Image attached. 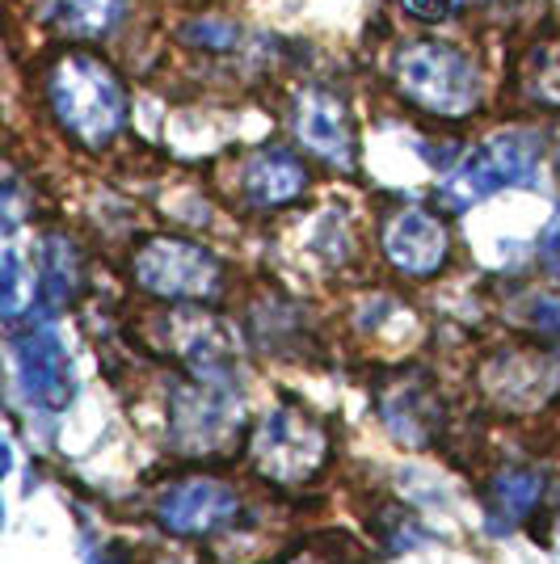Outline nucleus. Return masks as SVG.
Returning a JSON list of instances; mask_svg holds the SVG:
<instances>
[{
	"label": "nucleus",
	"instance_id": "f03ea898",
	"mask_svg": "<svg viewBox=\"0 0 560 564\" xmlns=\"http://www.w3.org/2000/svg\"><path fill=\"white\" fill-rule=\"evenodd\" d=\"M397 85L405 97L439 118H464L481 106V72L451 43H409L397 55Z\"/></svg>",
	"mask_w": 560,
	"mask_h": 564
},
{
	"label": "nucleus",
	"instance_id": "f257e3e1",
	"mask_svg": "<svg viewBox=\"0 0 560 564\" xmlns=\"http://www.w3.org/2000/svg\"><path fill=\"white\" fill-rule=\"evenodd\" d=\"M47 101L55 122L85 148H106L127 122V94L106 59L68 51L47 72Z\"/></svg>",
	"mask_w": 560,
	"mask_h": 564
},
{
	"label": "nucleus",
	"instance_id": "ddd939ff",
	"mask_svg": "<svg viewBox=\"0 0 560 564\" xmlns=\"http://www.w3.org/2000/svg\"><path fill=\"white\" fill-rule=\"evenodd\" d=\"M80 286V261L68 236H47L43 245V295L51 307H64Z\"/></svg>",
	"mask_w": 560,
	"mask_h": 564
},
{
	"label": "nucleus",
	"instance_id": "9d476101",
	"mask_svg": "<svg viewBox=\"0 0 560 564\" xmlns=\"http://www.w3.org/2000/svg\"><path fill=\"white\" fill-rule=\"evenodd\" d=\"M240 186L254 207H287L308 189V169L300 156L282 148H261L257 156H249Z\"/></svg>",
	"mask_w": 560,
	"mask_h": 564
},
{
	"label": "nucleus",
	"instance_id": "2eb2a0df",
	"mask_svg": "<svg viewBox=\"0 0 560 564\" xmlns=\"http://www.w3.org/2000/svg\"><path fill=\"white\" fill-rule=\"evenodd\" d=\"M539 494H543V480H539V471H506L502 480H497V501H502V510L510 518H523L531 506L539 501Z\"/></svg>",
	"mask_w": 560,
	"mask_h": 564
},
{
	"label": "nucleus",
	"instance_id": "7ed1b4c3",
	"mask_svg": "<svg viewBox=\"0 0 560 564\" xmlns=\"http://www.w3.org/2000/svg\"><path fill=\"white\" fill-rule=\"evenodd\" d=\"M539 173V135L502 131L485 140L464 165L443 182V203L451 212H467L506 186H531Z\"/></svg>",
	"mask_w": 560,
	"mask_h": 564
},
{
	"label": "nucleus",
	"instance_id": "20e7f679",
	"mask_svg": "<svg viewBox=\"0 0 560 564\" xmlns=\"http://www.w3.org/2000/svg\"><path fill=\"white\" fill-rule=\"evenodd\" d=\"M329 451V438L316 417L304 409H274L254 430V464L266 480L300 485L304 476L321 468Z\"/></svg>",
	"mask_w": 560,
	"mask_h": 564
},
{
	"label": "nucleus",
	"instance_id": "4468645a",
	"mask_svg": "<svg viewBox=\"0 0 560 564\" xmlns=\"http://www.w3.org/2000/svg\"><path fill=\"white\" fill-rule=\"evenodd\" d=\"M523 94L536 106H560V43H543L523 64Z\"/></svg>",
	"mask_w": 560,
	"mask_h": 564
},
{
	"label": "nucleus",
	"instance_id": "423d86ee",
	"mask_svg": "<svg viewBox=\"0 0 560 564\" xmlns=\"http://www.w3.org/2000/svg\"><path fill=\"white\" fill-rule=\"evenodd\" d=\"M291 127H295V140L304 143L312 156H321L329 165L351 169L354 161V131L351 115H346V101L329 89H304L295 97V110H291Z\"/></svg>",
	"mask_w": 560,
	"mask_h": 564
},
{
	"label": "nucleus",
	"instance_id": "6e6552de",
	"mask_svg": "<svg viewBox=\"0 0 560 564\" xmlns=\"http://www.w3.org/2000/svg\"><path fill=\"white\" fill-rule=\"evenodd\" d=\"M240 501L228 485L215 480H186L177 489H169L161 501V527L173 535H211L224 522H233Z\"/></svg>",
	"mask_w": 560,
	"mask_h": 564
},
{
	"label": "nucleus",
	"instance_id": "dca6fc26",
	"mask_svg": "<svg viewBox=\"0 0 560 564\" xmlns=\"http://www.w3.org/2000/svg\"><path fill=\"white\" fill-rule=\"evenodd\" d=\"M182 43L190 47H207V51H228L240 43V30L233 22H224V18H190L182 22Z\"/></svg>",
	"mask_w": 560,
	"mask_h": 564
},
{
	"label": "nucleus",
	"instance_id": "9b49d317",
	"mask_svg": "<svg viewBox=\"0 0 560 564\" xmlns=\"http://www.w3.org/2000/svg\"><path fill=\"white\" fill-rule=\"evenodd\" d=\"M18 367H22V383L34 404L43 409H64L72 400V379L64 367V350L51 333H30L18 341Z\"/></svg>",
	"mask_w": 560,
	"mask_h": 564
},
{
	"label": "nucleus",
	"instance_id": "6ab92c4d",
	"mask_svg": "<svg viewBox=\"0 0 560 564\" xmlns=\"http://www.w3.org/2000/svg\"><path fill=\"white\" fill-rule=\"evenodd\" d=\"M400 9L421 18V22H443L446 13L455 9V0H400Z\"/></svg>",
	"mask_w": 560,
	"mask_h": 564
},
{
	"label": "nucleus",
	"instance_id": "39448f33",
	"mask_svg": "<svg viewBox=\"0 0 560 564\" xmlns=\"http://www.w3.org/2000/svg\"><path fill=\"white\" fill-rule=\"evenodd\" d=\"M131 274L148 295H161V300H211L224 279L219 261L203 245L173 240V236L148 240L131 261Z\"/></svg>",
	"mask_w": 560,
	"mask_h": 564
},
{
	"label": "nucleus",
	"instance_id": "f3484780",
	"mask_svg": "<svg viewBox=\"0 0 560 564\" xmlns=\"http://www.w3.org/2000/svg\"><path fill=\"white\" fill-rule=\"evenodd\" d=\"M0 274H4V282H0V286H4V316H18L25 307V295H34V286L25 282L22 258H18L13 249L4 253V270H0Z\"/></svg>",
	"mask_w": 560,
	"mask_h": 564
},
{
	"label": "nucleus",
	"instance_id": "aec40b11",
	"mask_svg": "<svg viewBox=\"0 0 560 564\" xmlns=\"http://www.w3.org/2000/svg\"><path fill=\"white\" fill-rule=\"evenodd\" d=\"M539 253H543V261L560 274V212L552 215V224H548L543 236H539Z\"/></svg>",
	"mask_w": 560,
	"mask_h": 564
},
{
	"label": "nucleus",
	"instance_id": "f8f14e48",
	"mask_svg": "<svg viewBox=\"0 0 560 564\" xmlns=\"http://www.w3.org/2000/svg\"><path fill=\"white\" fill-rule=\"evenodd\" d=\"M122 18V0H47V22L76 39H97Z\"/></svg>",
	"mask_w": 560,
	"mask_h": 564
},
{
	"label": "nucleus",
	"instance_id": "a211bd4d",
	"mask_svg": "<svg viewBox=\"0 0 560 564\" xmlns=\"http://www.w3.org/2000/svg\"><path fill=\"white\" fill-rule=\"evenodd\" d=\"M527 321H531L539 333L560 337V300H552V295H531V300H527Z\"/></svg>",
	"mask_w": 560,
	"mask_h": 564
},
{
	"label": "nucleus",
	"instance_id": "1a4fd4ad",
	"mask_svg": "<svg viewBox=\"0 0 560 564\" xmlns=\"http://www.w3.org/2000/svg\"><path fill=\"white\" fill-rule=\"evenodd\" d=\"M233 430V400L224 397L215 383L203 388H182L173 397V438L198 455L203 447H215Z\"/></svg>",
	"mask_w": 560,
	"mask_h": 564
},
{
	"label": "nucleus",
	"instance_id": "0eeeda50",
	"mask_svg": "<svg viewBox=\"0 0 560 564\" xmlns=\"http://www.w3.org/2000/svg\"><path fill=\"white\" fill-rule=\"evenodd\" d=\"M446 228L439 215L421 212V207H405L384 224V253L388 261L413 274V279H430L446 261Z\"/></svg>",
	"mask_w": 560,
	"mask_h": 564
}]
</instances>
